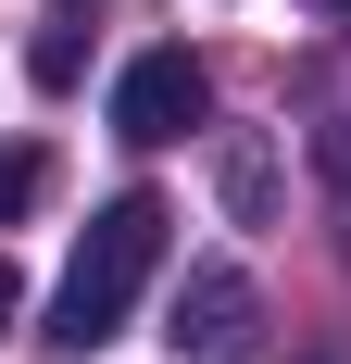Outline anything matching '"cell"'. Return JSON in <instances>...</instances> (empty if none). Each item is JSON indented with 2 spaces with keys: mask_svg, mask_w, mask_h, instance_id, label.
Masks as SVG:
<instances>
[{
  "mask_svg": "<svg viewBox=\"0 0 351 364\" xmlns=\"http://www.w3.org/2000/svg\"><path fill=\"white\" fill-rule=\"evenodd\" d=\"M163 201L151 188H126V201H101L88 214V239H75V264H63V301H50V352H101V339H126V314H139V289H151V264H163Z\"/></svg>",
  "mask_w": 351,
  "mask_h": 364,
  "instance_id": "cell-1",
  "label": "cell"
},
{
  "mask_svg": "<svg viewBox=\"0 0 351 364\" xmlns=\"http://www.w3.org/2000/svg\"><path fill=\"white\" fill-rule=\"evenodd\" d=\"M201 101H213V75L188 63V50H139V63H126V88H113V126H126L139 151H163V139H188V126H201Z\"/></svg>",
  "mask_w": 351,
  "mask_h": 364,
  "instance_id": "cell-2",
  "label": "cell"
},
{
  "mask_svg": "<svg viewBox=\"0 0 351 364\" xmlns=\"http://www.w3.org/2000/svg\"><path fill=\"white\" fill-rule=\"evenodd\" d=\"M251 314H264V301H251V277L239 264H201V277H188V289H176V352H201V364H226V352H251Z\"/></svg>",
  "mask_w": 351,
  "mask_h": 364,
  "instance_id": "cell-3",
  "label": "cell"
},
{
  "mask_svg": "<svg viewBox=\"0 0 351 364\" xmlns=\"http://www.w3.org/2000/svg\"><path fill=\"white\" fill-rule=\"evenodd\" d=\"M38 201H50V151H38V139H13V151H0V226H26Z\"/></svg>",
  "mask_w": 351,
  "mask_h": 364,
  "instance_id": "cell-4",
  "label": "cell"
},
{
  "mask_svg": "<svg viewBox=\"0 0 351 364\" xmlns=\"http://www.w3.org/2000/svg\"><path fill=\"white\" fill-rule=\"evenodd\" d=\"M13 314H26V277H13V264H0V327H13Z\"/></svg>",
  "mask_w": 351,
  "mask_h": 364,
  "instance_id": "cell-5",
  "label": "cell"
},
{
  "mask_svg": "<svg viewBox=\"0 0 351 364\" xmlns=\"http://www.w3.org/2000/svg\"><path fill=\"white\" fill-rule=\"evenodd\" d=\"M326 13H351V0H326Z\"/></svg>",
  "mask_w": 351,
  "mask_h": 364,
  "instance_id": "cell-6",
  "label": "cell"
}]
</instances>
